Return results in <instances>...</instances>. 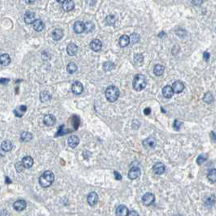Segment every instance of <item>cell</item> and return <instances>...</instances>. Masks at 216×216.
<instances>
[{"instance_id":"cell-19","label":"cell","mask_w":216,"mask_h":216,"mask_svg":"<svg viewBox=\"0 0 216 216\" xmlns=\"http://www.w3.org/2000/svg\"><path fill=\"white\" fill-rule=\"evenodd\" d=\"M78 51V47L75 43L71 42L70 44H68V47H67V53L68 55L70 56H74L76 55V53Z\"/></svg>"},{"instance_id":"cell-21","label":"cell","mask_w":216,"mask_h":216,"mask_svg":"<svg viewBox=\"0 0 216 216\" xmlns=\"http://www.w3.org/2000/svg\"><path fill=\"white\" fill-rule=\"evenodd\" d=\"M90 48L92 50H94L95 52H98L102 49V42L99 39H94L92 40V42H90Z\"/></svg>"},{"instance_id":"cell-17","label":"cell","mask_w":216,"mask_h":216,"mask_svg":"<svg viewBox=\"0 0 216 216\" xmlns=\"http://www.w3.org/2000/svg\"><path fill=\"white\" fill-rule=\"evenodd\" d=\"M165 169H166V167L162 163H157L154 164V167H153V171L157 175L163 174L165 172Z\"/></svg>"},{"instance_id":"cell-6","label":"cell","mask_w":216,"mask_h":216,"mask_svg":"<svg viewBox=\"0 0 216 216\" xmlns=\"http://www.w3.org/2000/svg\"><path fill=\"white\" fill-rule=\"evenodd\" d=\"M141 169L138 167H133L128 172V176L130 180H136L141 176Z\"/></svg>"},{"instance_id":"cell-12","label":"cell","mask_w":216,"mask_h":216,"mask_svg":"<svg viewBox=\"0 0 216 216\" xmlns=\"http://www.w3.org/2000/svg\"><path fill=\"white\" fill-rule=\"evenodd\" d=\"M27 203L24 200H18L15 201L13 204V208L17 211H22L26 208Z\"/></svg>"},{"instance_id":"cell-41","label":"cell","mask_w":216,"mask_h":216,"mask_svg":"<svg viewBox=\"0 0 216 216\" xmlns=\"http://www.w3.org/2000/svg\"><path fill=\"white\" fill-rule=\"evenodd\" d=\"M24 168H25V167H24V164H23V163H22V161L16 163V171H17V172H21L22 171H23Z\"/></svg>"},{"instance_id":"cell-11","label":"cell","mask_w":216,"mask_h":216,"mask_svg":"<svg viewBox=\"0 0 216 216\" xmlns=\"http://www.w3.org/2000/svg\"><path fill=\"white\" fill-rule=\"evenodd\" d=\"M172 89L174 90L175 94H180L185 89V85L183 83L182 81H175L173 85H172Z\"/></svg>"},{"instance_id":"cell-8","label":"cell","mask_w":216,"mask_h":216,"mask_svg":"<svg viewBox=\"0 0 216 216\" xmlns=\"http://www.w3.org/2000/svg\"><path fill=\"white\" fill-rule=\"evenodd\" d=\"M85 24L82 21H76L73 25V29L76 34H82L85 31Z\"/></svg>"},{"instance_id":"cell-22","label":"cell","mask_w":216,"mask_h":216,"mask_svg":"<svg viewBox=\"0 0 216 216\" xmlns=\"http://www.w3.org/2000/svg\"><path fill=\"white\" fill-rule=\"evenodd\" d=\"M33 27L35 31L41 32L44 29L45 24L42 20H35V21L33 23Z\"/></svg>"},{"instance_id":"cell-2","label":"cell","mask_w":216,"mask_h":216,"mask_svg":"<svg viewBox=\"0 0 216 216\" xmlns=\"http://www.w3.org/2000/svg\"><path fill=\"white\" fill-rule=\"evenodd\" d=\"M147 85V80L142 74H137L133 79V86L136 91H141Z\"/></svg>"},{"instance_id":"cell-10","label":"cell","mask_w":216,"mask_h":216,"mask_svg":"<svg viewBox=\"0 0 216 216\" xmlns=\"http://www.w3.org/2000/svg\"><path fill=\"white\" fill-rule=\"evenodd\" d=\"M43 122H44L45 125L50 127V126L55 125V122H56V119L53 115L48 114V115H45L44 118H43Z\"/></svg>"},{"instance_id":"cell-5","label":"cell","mask_w":216,"mask_h":216,"mask_svg":"<svg viewBox=\"0 0 216 216\" xmlns=\"http://www.w3.org/2000/svg\"><path fill=\"white\" fill-rule=\"evenodd\" d=\"M155 201V196L151 193H146L142 197V202L145 206H148L152 205Z\"/></svg>"},{"instance_id":"cell-18","label":"cell","mask_w":216,"mask_h":216,"mask_svg":"<svg viewBox=\"0 0 216 216\" xmlns=\"http://www.w3.org/2000/svg\"><path fill=\"white\" fill-rule=\"evenodd\" d=\"M68 146H70L71 148H76V146H78L79 143H80V139H79V137H77V136L76 135L71 136L70 137L68 138Z\"/></svg>"},{"instance_id":"cell-49","label":"cell","mask_w":216,"mask_h":216,"mask_svg":"<svg viewBox=\"0 0 216 216\" xmlns=\"http://www.w3.org/2000/svg\"><path fill=\"white\" fill-rule=\"evenodd\" d=\"M6 181H7V183H8V184H10V183H11V181L9 180V177H8V176L6 177Z\"/></svg>"},{"instance_id":"cell-37","label":"cell","mask_w":216,"mask_h":216,"mask_svg":"<svg viewBox=\"0 0 216 216\" xmlns=\"http://www.w3.org/2000/svg\"><path fill=\"white\" fill-rule=\"evenodd\" d=\"M140 41V36L139 34H132L130 36V42L133 43V44H135V43H137L138 42Z\"/></svg>"},{"instance_id":"cell-15","label":"cell","mask_w":216,"mask_h":216,"mask_svg":"<svg viewBox=\"0 0 216 216\" xmlns=\"http://www.w3.org/2000/svg\"><path fill=\"white\" fill-rule=\"evenodd\" d=\"M162 92H163V95L166 98H171L175 93L173 89H172V86L170 85H166L165 87H163Z\"/></svg>"},{"instance_id":"cell-14","label":"cell","mask_w":216,"mask_h":216,"mask_svg":"<svg viewBox=\"0 0 216 216\" xmlns=\"http://www.w3.org/2000/svg\"><path fill=\"white\" fill-rule=\"evenodd\" d=\"M26 111H27L26 106H25V105H21V106H19V107H16V109H14L13 113L15 114V115H16V117H22V116L24 115V113L26 112Z\"/></svg>"},{"instance_id":"cell-42","label":"cell","mask_w":216,"mask_h":216,"mask_svg":"<svg viewBox=\"0 0 216 216\" xmlns=\"http://www.w3.org/2000/svg\"><path fill=\"white\" fill-rule=\"evenodd\" d=\"M182 126V123L179 121L178 120H176L174 122V128L176 130H180V128Z\"/></svg>"},{"instance_id":"cell-32","label":"cell","mask_w":216,"mask_h":216,"mask_svg":"<svg viewBox=\"0 0 216 216\" xmlns=\"http://www.w3.org/2000/svg\"><path fill=\"white\" fill-rule=\"evenodd\" d=\"M207 178L211 183L216 182V169H211L207 175Z\"/></svg>"},{"instance_id":"cell-3","label":"cell","mask_w":216,"mask_h":216,"mask_svg":"<svg viewBox=\"0 0 216 216\" xmlns=\"http://www.w3.org/2000/svg\"><path fill=\"white\" fill-rule=\"evenodd\" d=\"M105 95L110 102H114L116 100H118L119 97H120V90L116 86L110 85L106 89Z\"/></svg>"},{"instance_id":"cell-33","label":"cell","mask_w":216,"mask_h":216,"mask_svg":"<svg viewBox=\"0 0 216 216\" xmlns=\"http://www.w3.org/2000/svg\"><path fill=\"white\" fill-rule=\"evenodd\" d=\"M143 55H141V54H137V55H135V56H134V63H135L137 65L141 66V64L143 63Z\"/></svg>"},{"instance_id":"cell-26","label":"cell","mask_w":216,"mask_h":216,"mask_svg":"<svg viewBox=\"0 0 216 216\" xmlns=\"http://www.w3.org/2000/svg\"><path fill=\"white\" fill-rule=\"evenodd\" d=\"M1 149L4 152H9L12 150V143L9 140H5L1 144Z\"/></svg>"},{"instance_id":"cell-25","label":"cell","mask_w":216,"mask_h":216,"mask_svg":"<svg viewBox=\"0 0 216 216\" xmlns=\"http://www.w3.org/2000/svg\"><path fill=\"white\" fill-rule=\"evenodd\" d=\"M22 163H23L24 167L29 169V168H31L34 165V159L31 156L24 157L22 159Z\"/></svg>"},{"instance_id":"cell-31","label":"cell","mask_w":216,"mask_h":216,"mask_svg":"<svg viewBox=\"0 0 216 216\" xmlns=\"http://www.w3.org/2000/svg\"><path fill=\"white\" fill-rule=\"evenodd\" d=\"M21 139L22 141L27 142V141H30L33 139V135L29 132H23L21 134Z\"/></svg>"},{"instance_id":"cell-47","label":"cell","mask_w":216,"mask_h":216,"mask_svg":"<svg viewBox=\"0 0 216 216\" xmlns=\"http://www.w3.org/2000/svg\"><path fill=\"white\" fill-rule=\"evenodd\" d=\"M132 215H139V214L137 213V212H136V211H129L128 212V216H132Z\"/></svg>"},{"instance_id":"cell-13","label":"cell","mask_w":216,"mask_h":216,"mask_svg":"<svg viewBox=\"0 0 216 216\" xmlns=\"http://www.w3.org/2000/svg\"><path fill=\"white\" fill-rule=\"evenodd\" d=\"M24 20L26 24H33L35 21V13L28 11L24 15Z\"/></svg>"},{"instance_id":"cell-36","label":"cell","mask_w":216,"mask_h":216,"mask_svg":"<svg viewBox=\"0 0 216 216\" xmlns=\"http://www.w3.org/2000/svg\"><path fill=\"white\" fill-rule=\"evenodd\" d=\"M203 101L206 102V103H211V102L214 101V97L213 95H212V94H211V93H206V94L204 95Z\"/></svg>"},{"instance_id":"cell-38","label":"cell","mask_w":216,"mask_h":216,"mask_svg":"<svg viewBox=\"0 0 216 216\" xmlns=\"http://www.w3.org/2000/svg\"><path fill=\"white\" fill-rule=\"evenodd\" d=\"M85 32L87 33H90L94 29V24L91 21H88L85 23Z\"/></svg>"},{"instance_id":"cell-40","label":"cell","mask_w":216,"mask_h":216,"mask_svg":"<svg viewBox=\"0 0 216 216\" xmlns=\"http://www.w3.org/2000/svg\"><path fill=\"white\" fill-rule=\"evenodd\" d=\"M206 159H207V156H206V154H201V155L198 156V159H197V163H198V164L201 165V164H202L204 162L206 161Z\"/></svg>"},{"instance_id":"cell-45","label":"cell","mask_w":216,"mask_h":216,"mask_svg":"<svg viewBox=\"0 0 216 216\" xmlns=\"http://www.w3.org/2000/svg\"><path fill=\"white\" fill-rule=\"evenodd\" d=\"M203 58L206 61H208L209 59H210V54L208 52H204L203 53Z\"/></svg>"},{"instance_id":"cell-9","label":"cell","mask_w":216,"mask_h":216,"mask_svg":"<svg viewBox=\"0 0 216 216\" xmlns=\"http://www.w3.org/2000/svg\"><path fill=\"white\" fill-rule=\"evenodd\" d=\"M98 193H95V192H91L90 193H89L88 197H87V201H88L89 206H95L98 203Z\"/></svg>"},{"instance_id":"cell-39","label":"cell","mask_w":216,"mask_h":216,"mask_svg":"<svg viewBox=\"0 0 216 216\" xmlns=\"http://www.w3.org/2000/svg\"><path fill=\"white\" fill-rule=\"evenodd\" d=\"M214 203H215V198H214V196H211V197H209L207 198V200L206 201V206L210 207V206H214Z\"/></svg>"},{"instance_id":"cell-29","label":"cell","mask_w":216,"mask_h":216,"mask_svg":"<svg viewBox=\"0 0 216 216\" xmlns=\"http://www.w3.org/2000/svg\"><path fill=\"white\" fill-rule=\"evenodd\" d=\"M165 68L161 64H156L154 68V73L157 76H160L163 74Z\"/></svg>"},{"instance_id":"cell-35","label":"cell","mask_w":216,"mask_h":216,"mask_svg":"<svg viewBox=\"0 0 216 216\" xmlns=\"http://www.w3.org/2000/svg\"><path fill=\"white\" fill-rule=\"evenodd\" d=\"M115 67V64L113 63L112 62H110V61H107V62H105L103 63V69L106 72H109V71H111L113 68Z\"/></svg>"},{"instance_id":"cell-23","label":"cell","mask_w":216,"mask_h":216,"mask_svg":"<svg viewBox=\"0 0 216 216\" xmlns=\"http://www.w3.org/2000/svg\"><path fill=\"white\" fill-rule=\"evenodd\" d=\"M75 7V3L73 0H65L63 3V9L65 11H71Z\"/></svg>"},{"instance_id":"cell-30","label":"cell","mask_w":216,"mask_h":216,"mask_svg":"<svg viewBox=\"0 0 216 216\" xmlns=\"http://www.w3.org/2000/svg\"><path fill=\"white\" fill-rule=\"evenodd\" d=\"M77 65L74 62H71L69 63L67 66V72H68L69 74H73L75 73L76 71H77Z\"/></svg>"},{"instance_id":"cell-48","label":"cell","mask_w":216,"mask_h":216,"mask_svg":"<svg viewBox=\"0 0 216 216\" xmlns=\"http://www.w3.org/2000/svg\"><path fill=\"white\" fill-rule=\"evenodd\" d=\"M35 0H25V3H28V4H32V3H34Z\"/></svg>"},{"instance_id":"cell-28","label":"cell","mask_w":216,"mask_h":216,"mask_svg":"<svg viewBox=\"0 0 216 216\" xmlns=\"http://www.w3.org/2000/svg\"><path fill=\"white\" fill-rule=\"evenodd\" d=\"M0 62L3 66H8L11 63V58L8 54H2L0 55Z\"/></svg>"},{"instance_id":"cell-50","label":"cell","mask_w":216,"mask_h":216,"mask_svg":"<svg viewBox=\"0 0 216 216\" xmlns=\"http://www.w3.org/2000/svg\"><path fill=\"white\" fill-rule=\"evenodd\" d=\"M56 1H57L58 3H63V2H64V1H65V0H56Z\"/></svg>"},{"instance_id":"cell-16","label":"cell","mask_w":216,"mask_h":216,"mask_svg":"<svg viewBox=\"0 0 216 216\" xmlns=\"http://www.w3.org/2000/svg\"><path fill=\"white\" fill-rule=\"evenodd\" d=\"M128 212H129V211L127 208V206H124V205H120L116 208L115 214L118 216H127L128 215Z\"/></svg>"},{"instance_id":"cell-34","label":"cell","mask_w":216,"mask_h":216,"mask_svg":"<svg viewBox=\"0 0 216 216\" xmlns=\"http://www.w3.org/2000/svg\"><path fill=\"white\" fill-rule=\"evenodd\" d=\"M106 22L108 25H114L116 22V18L114 15H109L106 18Z\"/></svg>"},{"instance_id":"cell-1","label":"cell","mask_w":216,"mask_h":216,"mask_svg":"<svg viewBox=\"0 0 216 216\" xmlns=\"http://www.w3.org/2000/svg\"><path fill=\"white\" fill-rule=\"evenodd\" d=\"M55 181V175L51 171H46L39 177V184L42 188H48Z\"/></svg>"},{"instance_id":"cell-27","label":"cell","mask_w":216,"mask_h":216,"mask_svg":"<svg viewBox=\"0 0 216 216\" xmlns=\"http://www.w3.org/2000/svg\"><path fill=\"white\" fill-rule=\"evenodd\" d=\"M40 100L42 102H48L51 100V94L48 91H42L40 94Z\"/></svg>"},{"instance_id":"cell-4","label":"cell","mask_w":216,"mask_h":216,"mask_svg":"<svg viewBox=\"0 0 216 216\" xmlns=\"http://www.w3.org/2000/svg\"><path fill=\"white\" fill-rule=\"evenodd\" d=\"M156 140L155 138L153 137H150L146 138L145 140L142 141V145L147 150H150V149H154L156 146Z\"/></svg>"},{"instance_id":"cell-43","label":"cell","mask_w":216,"mask_h":216,"mask_svg":"<svg viewBox=\"0 0 216 216\" xmlns=\"http://www.w3.org/2000/svg\"><path fill=\"white\" fill-rule=\"evenodd\" d=\"M203 1H204V0H192V2H193V4L196 6L201 5L203 3Z\"/></svg>"},{"instance_id":"cell-7","label":"cell","mask_w":216,"mask_h":216,"mask_svg":"<svg viewBox=\"0 0 216 216\" xmlns=\"http://www.w3.org/2000/svg\"><path fill=\"white\" fill-rule=\"evenodd\" d=\"M84 90V86L81 81H76L72 85V91L75 94H81Z\"/></svg>"},{"instance_id":"cell-44","label":"cell","mask_w":216,"mask_h":216,"mask_svg":"<svg viewBox=\"0 0 216 216\" xmlns=\"http://www.w3.org/2000/svg\"><path fill=\"white\" fill-rule=\"evenodd\" d=\"M114 175H115V179H116V180H120L121 179H122V176H121V175H120L118 172H116V171H115V172H114Z\"/></svg>"},{"instance_id":"cell-20","label":"cell","mask_w":216,"mask_h":216,"mask_svg":"<svg viewBox=\"0 0 216 216\" xmlns=\"http://www.w3.org/2000/svg\"><path fill=\"white\" fill-rule=\"evenodd\" d=\"M63 30L61 29H55V30H53L52 34H51V36H52V38L55 41H60L63 38Z\"/></svg>"},{"instance_id":"cell-24","label":"cell","mask_w":216,"mask_h":216,"mask_svg":"<svg viewBox=\"0 0 216 216\" xmlns=\"http://www.w3.org/2000/svg\"><path fill=\"white\" fill-rule=\"evenodd\" d=\"M130 43V37L128 35H122L119 39V44L121 47H126Z\"/></svg>"},{"instance_id":"cell-46","label":"cell","mask_w":216,"mask_h":216,"mask_svg":"<svg viewBox=\"0 0 216 216\" xmlns=\"http://www.w3.org/2000/svg\"><path fill=\"white\" fill-rule=\"evenodd\" d=\"M144 113H145V115H149L151 113V109L150 108H149V107H146V109L144 110Z\"/></svg>"}]
</instances>
